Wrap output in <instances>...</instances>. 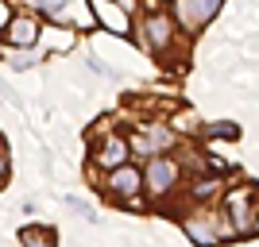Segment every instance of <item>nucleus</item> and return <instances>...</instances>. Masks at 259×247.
I'll return each instance as SVG.
<instances>
[{"mask_svg": "<svg viewBox=\"0 0 259 247\" xmlns=\"http://www.w3.org/2000/svg\"><path fill=\"white\" fill-rule=\"evenodd\" d=\"M178 39V20L166 12H147L140 23V46L147 54H166Z\"/></svg>", "mask_w": 259, "mask_h": 247, "instance_id": "obj_1", "label": "nucleus"}, {"mask_svg": "<svg viewBox=\"0 0 259 247\" xmlns=\"http://www.w3.org/2000/svg\"><path fill=\"white\" fill-rule=\"evenodd\" d=\"M147 189L143 185V170L140 166H120V170H108L105 174V193L112 197V201H120V205H136L140 201V193Z\"/></svg>", "mask_w": 259, "mask_h": 247, "instance_id": "obj_2", "label": "nucleus"}, {"mask_svg": "<svg viewBox=\"0 0 259 247\" xmlns=\"http://www.w3.org/2000/svg\"><path fill=\"white\" fill-rule=\"evenodd\" d=\"M178 178H182V166H178L174 159H166V155L147 159V166H143V185H147V193H151L155 201L166 197V193H174Z\"/></svg>", "mask_w": 259, "mask_h": 247, "instance_id": "obj_3", "label": "nucleus"}, {"mask_svg": "<svg viewBox=\"0 0 259 247\" xmlns=\"http://www.w3.org/2000/svg\"><path fill=\"white\" fill-rule=\"evenodd\" d=\"M217 220H221V216H217L213 209L197 205L194 213H186L182 232L190 236V243H194V247H217V243H221V224H217Z\"/></svg>", "mask_w": 259, "mask_h": 247, "instance_id": "obj_4", "label": "nucleus"}, {"mask_svg": "<svg viewBox=\"0 0 259 247\" xmlns=\"http://www.w3.org/2000/svg\"><path fill=\"white\" fill-rule=\"evenodd\" d=\"M132 143V155H140V159H159L166 147H174V131L162 128V124H140V128L128 135Z\"/></svg>", "mask_w": 259, "mask_h": 247, "instance_id": "obj_5", "label": "nucleus"}, {"mask_svg": "<svg viewBox=\"0 0 259 247\" xmlns=\"http://www.w3.org/2000/svg\"><path fill=\"white\" fill-rule=\"evenodd\" d=\"M89 12H93V20L112 35H132L136 31V23H132V12L116 0H89Z\"/></svg>", "mask_w": 259, "mask_h": 247, "instance_id": "obj_6", "label": "nucleus"}, {"mask_svg": "<svg viewBox=\"0 0 259 247\" xmlns=\"http://www.w3.org/2000/svg\"><path fill=\"white\" fill-rule=\"evenodd\" d=\"M93 162H97L101 170H120V166H128V162H132V143H128V135L108 131L105 139H101L97 155H93Z\"/></svg>", "mask_w": 259, "mask_h": 247, "instance_id": "obj_7", "label": "nucleus"}, {"mask_svg": "<svg viewBox=\"0 0 259 247\" xmlns=\"http://www.w3.org/2000/svg\"><path fill=\"white\" fill-rule=\"evenodd\" d=\"M39 35H43L39 20H35L31 12H20V16H12V23L4 27V43H8L12 51H31V46L39 43Z\"/></svg>", "mask_w": 259, "mask_h": 247, "instance_id": "obj_8", "label": "nucleus"}, {"mask_svg": "<svg viewBox=\"0 0 259 247\" xmlns=\"http://www.w3.org/2000/svg\"><path fill=\"white\" fill-rule=\"evenodd\" d=\"M221 12V0H174V20L186 27H205Z\"/></svg>", "mask_w": 259, "mask_h": 247, "instance_id": "obj_9", "label": "nucleus"}, {"mask_svg": "<svg viewBox=\"0 0 259 247\" xmlns=\"http://www.w3.org/2000/svg\"><path fill=\"white\" fill-rule=\"evenodd\" d=\"M186 197H190V201H197V205L217 201V197H221V178H194V182H190V189H186Z\"/></svg>", "mask_w": 259, "mask_h": 247, "instance_id": "obj_10", "label": "nucleus"}, {"mask_svg": "<svg viewBox=\"0 0 259 247\" xmlns=\"http://www.w3.org/2000/svg\"><path fill=\"white\" fill-rule=\"evenodd\" d=\"M20 239H23L27 247H58V236H54L51 228H39V224L20 228Z\"/></svg>", "mask_w": 259, "mask_h": 247, "instance_id": "obj_11", "label": "nucleus"}, {"mask_svg": "<svg viewBox=\"0 0 259 247\" xmlns=\"http://www.w3.org/2000/svg\"><path fill=\"white\" fill-rule=\"evenodd\" d=\"M31 4L43 12V16H51V20H66V12H70L74 0H31Z\"/></svg>", "mask_w": 259, "mask_h": 247, "instance_id": "obj_12", "label": "nucleus"}, {"mask_svg": "<svg viewBox=\"0 0 259 247\" xmlns=\"http://www.w3.org/2000/svg\"><path fill=\"white\" fill-rule=\"evenodd\" d=\"M209 135H221V139H236V135H240V128H236V124H209Z\"/></svg>", "mask_w": 259, "mask_h": 247, "instance_id": "obj_13", "label": "nucleus"}, {"mask_svg": "<svg viewBox=\"0 0 259 247\" xmlns=\"http://www.w3.org/2000/svg\"><path fill=\"white\" fill-rule=\"evenodd\" d=\"M8 62H12V70H27V66H35V51H16Z\"/></svg>", "mask_w": 259, "mask_h": 247, "instance_id": "obj_14", "label": "nucleus"}, {"mask_svg": "<svg viewBox=\"0 0 259 247\" xmlns=\"http://www.w3.org/2000/svg\"><path fill=\"white\" fill-rule=\"evenodd\" d=\"M12 16H16V12H12V0H0V35H4V27L12 23Z\"/></svg>", "mask_w": 259, "mask_h": 247, "instance_id": "obj_15", "label": "nucleus"}, {"mask_svg": "<svg viewBox=\"0 0 259 247\" xmlns=\"http://www.w3.org/2000/svg\"><path fill=\"white\" fill-rule=\"evenodd\" d=\"M248 236H259V209H255V216H251V232Z\"/></svg>", "mask_w": 259, "mask_h": 247, "instance_id": "obj_16", "label": "nucleus"}, {"mask_svg": "<svg viewBox=\"0 0 259 247\" xmlns=\"http://www.w3.org/2000/svg\"><path fill=\"white\" fill-rule=\"evenodd\" d=\"M116 4H124V8H128V12L136 8V0H116Z\"/></svg>", "mask_w": 259, "mask_h": 247, "instance_id": "obj_17", "label": "nucleus"}]
</instances>
